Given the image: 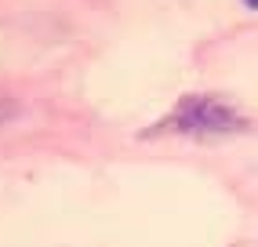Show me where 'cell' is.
Instances as JSON below:
<instances>
[{"instance_id":"cell-2","label":"cell","mask_w":258,"mask_h":247,"mask_svg":"<svg viewBox=\"0 0 258 247\" xmlns=\"http://www.w3.org/2000/svg\"><path fill=\"white\" fill-rule=\"evenodd\" d=\"M15 113H19V102H15L11 95H4V91H0V124L15 120Z\"/></svg>"},{"instance_id":"cell-3","label":"cell","mask_w":258,"mask_h":247,"mask_svg":"<svg viewBox=\"0 0 258 247\" xmlns=\"http://www.w3.org/2000/svg\"><path fill=\"white\" fill-rule=\"evenodd\" d=\"M244 4H247V8H254V11H258V0H244Z\"/></svg>"},{"instance_id":"cell-1","label":"cell","mask_w":258,"mask_h":247,"mask_svg":"<svg viewBox=\"0 0 258 247\" xmlns=\"http://www.w3.org/2000/svg\"><path fill=\"white\" fill-rule=\"evenodd\" d=\"M240 113L229 109L226 102L218 98H204V95H189L171 120H164L160 128H171V131H185V135H226V131H236L240 128Z\"/></svg>"}]
</instances>
